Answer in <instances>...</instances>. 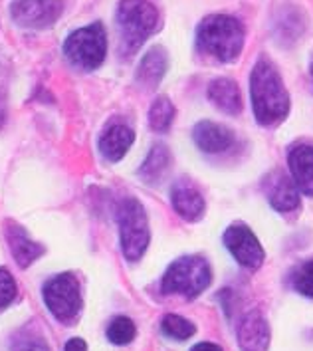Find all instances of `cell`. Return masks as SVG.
Listing matches in <instances>:
<instances>
[{"mask_svg": "<svg viewBox=\"0 0 313 351\" xmlns=\"http://www.w3.org/2000/svg\"><path fill=\"white\" fill-rule=\"evenodd\" d=\"M250 93L254 115L262 125H274L290 111V95L281 82V75L268 62L260 60L250 75Z\"/></svg>", "mask_w": 313, "mask_h": 351, "instance_id": "cell-1", "label": "cell"}, {"mask_svg": "<svg viewBox=\"0 0 313 351\" xmlns=\"http://www.w3.org/2000/svg\"><path fill=\"white\" fill-rule=\"evenodd\" d=\"M197 46L221 62H234L244 48V26L226 14H212L197 28Z\"/></svg>", "mask_w": 313, "mask_h": 351, "instance_id": "cell-2", "label": "cell"}, {"mask_svg": "<svg viewBox=\"0 0 313 351\" xmlns=\"http://www.w3.org/2000/svg\"><path fill=\"white\" fill-rule=\"evenodd\" d=\"M159 26V12L149 0H119L117 28L121 54L133 56Z\"/></svg>", "mask_w": 313, "mask_h": 351, "instance_id": "cell-3", "label": "cell"}, {"mask_svg": "<svg viewBox=\"0 0 313 351\" xmlns=\"http://www.w3.org/2000/svg\"><path fill=\"white\" fill-rule=\"evenodd\" d=\"M212 280V272L208 262L201 256H184L175 260L165 278H163V292L165 294H181L184 298H197L208 288Z\"/></svg>", "mask_w": 313, "mask_h": 351, "instance_id": "cell-4", "label": "cell"}, {"mask_svg": "<svg viewBox=\"0 0 313 351\" xmlns=\"http://www.w3.org/2000/svg\"><path fill=\"white\" fill-rule=\"evenodd\" d=\"M108 52V36L101 22H93L72 32L64 42V54L82 70H95L103 64Z\"/></svg>", "mask_w": 313, "mask_h": 351, "instance_id": "cell-5", "label": "cell"}, {"mask_svg": "<svg viewBox=\"0 0 313 351\" xmlns=\"http://www.w3.org/2000/svg\"><path fill=\"white\" fill-rule=\"evenodd\" d=\"M119 230H121V250L129 262H137L145 254L149 246V222L143 204L137 199H125L117 210Z\"/></svg>", "mask_w": 313, "mask_h": 351, "instance_id": "cell-6", "label": "cell"}, {"mask_svg": "<svg viewBox=\"0 0 313 351\" xmlns=\"http://www.w3.org/2000/svg\"><path fill=\"white\" fill-rule=\"evenodd\" d=\"M44 302L55 319L72 324L82 310L79 284L72 274H60L44 286Z\"/></svg>", "mask_w": 313, "mask_h": 351, "instance_id": "cell-7", "label": "cell"}, {"mask_svg": "<svg viewBox=\"0 0 313 351\" xmlns=\"http://www.w3.org/2000/svg\"><path fill=\"white\" fill-rule=\"evenodd\" d=\"M64 12V2L62 0H16L10 8L12 20L24 26V28H34L44 30L54 26L55 20Z\"/></svg>", "mask_w": 313, "mask_h": 351, "instance_id": "cell-8", "label": "cell"}, {"mask_svg": "<svg viewBox=\"0 0 313 351\" xmlns=\"http://www.w3.org/2000/svg\"><path fill=\"white\" fill-rule=\"evenodd\" d=\"M224 244L232 256L246 268H260L264 262V248L260 246L254 232L244 224H232L224 232Z\"/></svg>", "mask_w": 313, "mask_h": 351, "instance_id": "cell-9", "label": "cell"}, {"mask_svg": "<svg viewBox=\"0 0 313 351\" xmlns=\"http://www.w3.org/2000/svg\"><path fill=\"white\" fill-rule=\"evenodd\" d=\"M264 193L270 204L279 213H290L299 204V191L295 186L294 179L286 175L284 171H272L264 179Z\"/></svg>", "mask_w": 313, "mask_h": 351, "instance_id": "cell-10", "label": "cell"}, {"mask_svg": "<svg viewBox=\"0 0 313 351\" xmlns=\"http://www.w3.org/2000/svg\"><path fill=\"white\" fill-rule=\"evenodd\" d=\"M238 343L242 351H268L270 328L266 317L260 312L244 315L238 326Z\"/></svg>", "mask_w": 313, "mask_h": 351, "instance_id": "cell-11", "label": "cell"}, {"mask_svg": "<svg viewBox=\"0 0 313 351\" xmlns=\"http://www.w3.org/2000/svg\"><path fill=\"white\" fill-rule=\"evenodd\" d=\"M288 163L297 191L313 197V145H295Z\"/></svg>", "mask_w": 313, "mask_h": 351, "instance_id": "cell-12", "label": "cell"}, {"mask_svg": "<svg viewBox=\"0 0 313 351\" xmlns=\"http://www.w3.org/2000/svg\"><path fill=\"white\" fill-rule=\"evenodd\" d=\"M171 201H173L175 210L186 221H199L204 215L203 195L186 181H181V183L173 186Z\"/></svg>", "mask_w": 313, "mask_h": 351, "instance_id": "cell-13", "label": "cell"}, {"mask_svg": "<svg viewBox=\"0 0 313 351\" xmlns=\"http://www.w3.org/2000/svg\"><path fill=\"white\" fill-rule=\"evenodd\" d=\"M192 137H195V143L203 149L204 153H222L234 143L232 131L212 121H201L195 128Z\"/></svg>", "mask_w": 313, "mask_h": 351, "instance_id": "cell-14", "label": "cell"}, {"mask_svg": "<svg viewBox=\"0 0 313 351\" xmlns=\"http://www.w3.org/2000/svg\"><path fill=\"white\" fill-rule=\"evenodd\" d=\"M6 239L10 242V250L14 254V260L18 262L20 268H28L38 256L44 254V248L38 242L30 241V237L24 232V228L18 224L6 226Z\"/></svg>", "mask_w": 313, "mask_h": 351, "instance_id": "cell-15", "label": "cell"}, {"mask_svg": "<svg viewBox=\"0 0 313 351\" xmlns=\"http://www.w3.org/2000/svg\"><path fill=\"white\" fill-rule=\"evenodd\" d=\"M208 97L210 101L228 115H238L242 111V95L234 80L218 77L208 86Z\"/></svg>", "mask_w": 313, "mask_h": 351, "instance_id": "cell-16", "label": "cell"}, {"mask_svg": "<svg viewBox=\"0 0 313 351\" xmlns=\"http://www.w3.org/2000/svg\"><path fill=\"white\" fill-rule=\"evenodd\" d=\"M166 64L168 58L163 48H151L147 54L143 56L139 68H137V82L145 88V90H153L159 86V82L163 80L166 72Z\"/></svg>", "mask_w": 313, "mask_h": 351, "instance_id": "cell-17", "label": "cell"}, {"mask_svg": "<svg viewBox=\"0 0 313 351\" xmlns=\"http://www.w3.org/2000/svg\"><path fill=\"white\" fill-rule=\"evenodd\" d=\"M135 139V133L125 125H113L99 139V151L108 161H119L125 157Z\"/></svg>", "mask_w": 313, "mask_h": 351, "instance_id": "cell-18", "label": "cell"}, {"mask_svg": "<svg viewBox=\"0 0 313 351\" xmlns=\"http://www.w3.org/2000/svg\"><path fill=\"white\" fill-rule=\"evenodd\" d=\"M168 163H171V153L165 145H155L151 149V153L147 155L145 163L139 169V175L147 181V183H153V181H159L168 169Z\"/></svg>", "mask_w": 313, "mask_h": 351, "instance_id": "cell-19", "label": "cell"}, {"mask_svg": "<svg viewBox=\"0 0 313 351\" xmlns=\"http://www.w3.org/2000/svg\"><path fill=\"white\" fill-rule=\"evenodd\" d=\"M173 119H175V106L168 101V97H165V95L157 97L153 101V106H151V111H149L151 128L155 131H159V133H165L171 128Z\"/></svg>", "mask_w": 313, "mask_h": 351, "instance_id": "cell-20", "label": "cell"}, {"mask_svg": "<svg viewBox=\"0 0 313 351\" xmlns=\"http://www.w3.org/2000/svg\"><path fill=\"white\" fill-rule=\"evenodd\" d=\"M135 333H137L135 324L131 322L129 317L119 315V317L111 319L110 328H108V339H110L111 343H115V346H125V343L133 341Z\"/></svg>", "mask_w": 313, "mask_h": 351, "instance_id": "cell-21", "label": "cell"}, {"mask_svg": "<svg viewBox=\"0 0 313 351\" xmlns=\"http://www.w3.org/2000/svg\"><path fill=\"white\" fill-rule=\"evenodd\" d=\"M197 332V328L188 322V319H184L181 315H175V314H168L163 317V333L168 335V337H173V339H188L192 333Z\"/></svg>", "mask_w": 313, "mask_h": 351, "instance_id": "cell-22", "label": "cell"}, {"mask_svg": "<svg viewBox=\"0 0 313 351\" xmlns=\"http://www.w3.org/2000/svg\"><path fill=\"white\" fill-rule=\"evenodd\" d=\"M10 351H50V348L40 333L22 330L14 335Z\"/></svg>", "mask_w": 313, "mask_h": 351, "instance_id": "cell-23", "label": "cell"}, {"mask_svg": "<svg viewBox=\"0 0 313 351\" xmlns=\"http://www.w3.org/2000/svg\"><path fill=\"white\" fill-rule=\"evenodd\" d=\"M294 286L299 294L313 298V262L303 264V266L295 272Z\"/></svg>", "mask_w": 313, "mask_h": 351, "instance_id": "cell-24", "label": "cell"}, {"mask_svg": "<svg viewBox=\"0 0 313 351\" xmlns=\"http://www.w3.org/2000/svg\"><path fill=\"white\" fill-rule=\"evenodd\" d=\"M16 296V282L8 274V270L0 268V310L6 308Z\"/></svg>", "mask_w": 313, "mask_h": 351, "instance_id": "cell-25", "label": "cell"}, {"mask_svg": "<svg viewBox=\"0 0 313 351\" xmlns=\"http://www.w3.org/2000/svg\"><path fill=\"white\" fill-rule=\"evenodd\" d=\"M64 351H88V346H86V341H84V339L74 337V339H70V341L66 343Z\"/></svg>", "mask_w": 313, "mask_h": 351, "instance_id": "cell-26", "label": "cell"}, {"mask_svg": "<svg viewBox=\"0 0 313 351\" xmlns=\"http://www.w3.org/2000/svg\"><path fill=\"white\" fill-rule=\"evenodd\" d=\"M190 351H222L216 343H208V341H203L199 346H195Z\"/></svg>", "mask_w": 313, "mask_h": 351, "instance_id": "cell-27", "label": "cell"}, {"mask_svg": "<svg viewBox=\"0 0 313 351\" xmlns=\"http://www.w3.org/2000/svg\"><path fill=\"white\" fill-rule=\"evenodd\" d=\"M312 74H313V66H312Z\"/></svg>", "mask_w": 313, "mask_h": 351, "instance_id": "cell-28", "label": "cell"}]
</instances>
